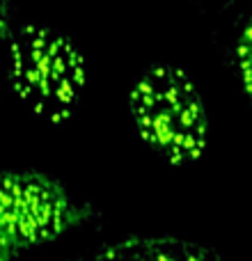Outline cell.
Masks as SVG:
<instances>
[{
    "label": "cell",
    "instance_id": "1",
    "mask_svg": "<svg viewBox=\"0 0 252 261\" xmlns=\"http://www.w3.org/2000/svg\"><path fill=\"white\" fill-rule=\"evenodd\" d=\"M129 110L140 140L165 163L186 167L204 156L211 119L197 85L181 67L149 64L131 87Z\"/></svg>",
    "mask_w": 252,
    "mask_h": 261
},
{
    "label": "cell",
    "instance_id": "2",
    "mask_svg": "<svg viewBox=\"0 0 252 261\" xmlns=\"http://www.w3.org/2000/svg\"><path fill=\"white\" fill-rule=\"evenodd\" d=\"M9 85L23 106L51 124L76 113L85 90V58L55 28L23 23L9 37Z\"/></svg>",
    "mask_w": 252,
    "mask_h": 261
},
{
    "label": "cell",
    "instance_id": "3",
    "mask_svg": "<svg viewBox=\"0 0 252 261\" xmlns=\"http://www.w3.org/2000/svg\"><path fill=\"white\" fill-rule=\"evenodd\" d=\"M99 213L51 174L37 170L0 172V234L18 250L53 243Z\"/></svg>",
    "mask_w": 252,
    "mask_h": 261
},
{
    "label": "cell",
    "instance_id": "4",
    "mask_svg": "<svg viewBox=\"0 0 252 261\" xmlns=\"http://www.w3.org/2000/svg\"><path fill=\"white\" fill-rule=\"evenodd\" d=\"M92 261H227L220 252L174 236H133L96 250Z\"/></svg>",
    "mask_w": 252,
    "mask_h": 261
},
{
    "label": "cell",
    "instance_id": "5",
    "mask_svg": "<svg viewBox=\"0 0 252 261\" xmlns=\"http://www.w3.org/2000/svg\"><path fill=\"white\" fill-rule=\"evenodd\" d=\"M236 69H239V78H241V85H243L245 99L252 106V9L245 16L239 41H236Z\"/></svg>",
    "mask_w": 252,
    "mask_h": 261
},
{
    "label": "cell",
    "instance_id": "6",
    "mask_svg": "<svg viewBox=\"0 0 252 261\" xmlns=\"http://www.w3.org/2000/svg\"><path fill=\"white\" fill-rule=\"evenodd\" d=\"M14 18H16V0H0V41L14 35Z\"/></svg>",
    "mask_w": 252,
    "mask_h": 261
},
{
    "label": "cell",
    "instance_id": "7",
    "mask_svg": "<svg viewBox=\"0 0 252 261\" xmlns=\"http://www.w3.org/2000/svg\"><path fill=\"white\" fill-rule=\"evenodd\" d=\"M18 254H21V252H18V250L14 248V245L9 243L3 234H0V261H14Z\"/></svg>",
    "mask_w": 252,
    "mask_h": 261
}]
</instances>
